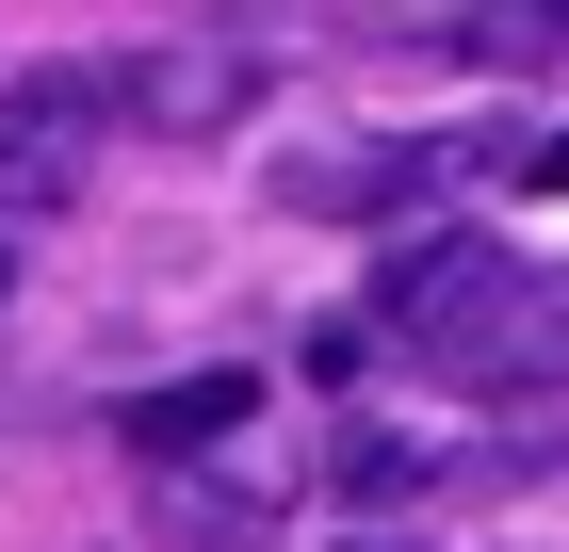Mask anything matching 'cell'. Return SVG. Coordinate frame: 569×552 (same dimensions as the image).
<instances>
[{"mask_svg":"<svg viewBox=\"0 0 569 552\" xmlns=\"http://www.w3.org/2000/svg\"><path fill=\"white\" fill-rule=\"evenodd\" d=\"M0 293H17V277H0Z\"/></svg>","mask_w":569,"mask_h":552,"instance_id":"8","label":"cell"},{"mask_svg":"<svg viewBox=\"0 0 569 552\" xmlns=\"http://www.w3.org/2000/svg\"><path fill=\"white\" fill-rule=\"evenodd\" d=\"M439 49H456V66L537 82V66H569V0H456V17H439Z\"/></svg>","mask_w":569,"mask_h":552,"instance_id":"4","label":"cell"},{"mask_svg":"<svg viewBox=\"0 0 569 552\" xmlns=\"http://www.w3.org/2000/svg\"><path fill=\"white\" fill-rule=\"evenodd\" d=\"M261 98V49H147V66H98V114L131 130H228Z\"/></svg>","mask_w":569,"mask_h":552,"instance_id":"2","label":"cell"},{"mask_svg":"<svg viewBox=\"0 0 569 552\" xmlns=\"http://www.w3.org/2000/svg\"><path fill=\"white\" fill-rule=\"evenodd\" d=\"M244 423H261V374H179V390H147V407H131L147 455H212V439H244Z\"/></svg>","mask_w":569,"mask_h":552,"instance_id":"5","label":"cell"},{"mask_svg":"<svg viewBox=\"0 0 569 552\" xmlns=\"http://www.w3.org/2000/svg\"><path fill=\"white\" fill-rule=\"evenodd\" d=\"M375 325L391 341H423L439 374H553L569 358V309H553V277H521L505 244H407L391 277H375Z\"/></svg>","mask_w":569,"mask_h":552,"instance_id":"1","label":"cell"},{"mask_svg":"<svg viewBox=\"0 0 569 552\" xmlns=\"http://www.w3.org/2000/svg\"><path fill=\"white\" fill-rule=\"evenodd\" d=\"M82 130H98V66H82V82H17V98H0V212H49L66 163H82Z\"/></svg>","mask_w":569,"mask_h":552,"instance_id":"3","label":"cell"},{"mask_svg":"<svg viewBox=\"0 0 569 552\" xmlns=\"http://www.w3.org/2000/svg\"><path fill=\"white\" fill-rule=\"evenodd\" d=\"M488 179H521V195H569V130H505V147H488Z\"/></svg>","mask_w":569,"mask_h":552,"instance_id":"7","label":"cell"},{"mask_svg":"<svg viewBox=\"0 0 569 552\" xmlns=\"http://www.w3.org/2000/svg\"><path fill=\"white\" fill-rule=\"evenodd\" d=\"M439 179V147H375V163H277V195L293 212H407Z\"/></svg>","mask_w":569,"mask_h":552,"instance_id":"6","label":"cell"}]
</instances>
